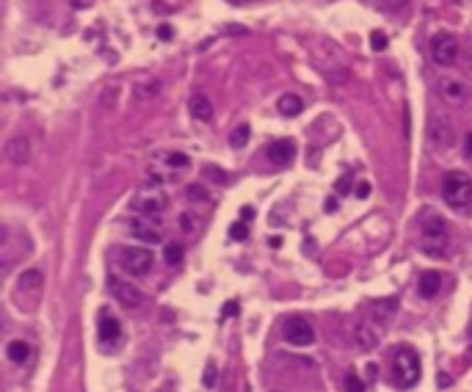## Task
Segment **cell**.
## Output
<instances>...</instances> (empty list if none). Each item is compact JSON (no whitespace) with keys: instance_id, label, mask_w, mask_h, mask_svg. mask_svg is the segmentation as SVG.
<instances>
[{"instance_id":"1","label":"cell","mask_w":472,"mask_h":392,"mask_svg":"<svg viewBox=\"0 0 472 392\" xmlns=\"http://www.w3.org/2000/svg\"><path fill=\"white\" fill-rule=\"evenodd\" d=\"M447 243H450V230H447V221L439 219V216H428L420 227V246L428 257H444L447 252Z\"/></svg>"},{"instance_id":"2","label":"cell","mask_w":472,"mask_h":392,"mask_svg":"<svg viewBox=\"0 0 472 392\" xmlns=\"http://www.w3.org/2000/svg\"><path fill=\"white\" fill-rule=\"evenodd\" d=\"M442 196H444V202L450 208H455V210L466 208L472 202V179H469V174L450 171L444 177V182H442Z\"/></svg>"},{"instance_id":"3","label":"cell","mask_w":472,"mask_h":392,"mask_svg":"<svg viewBox=\"0 0 472 392\" xmlns=\"http://www.w3.org/2000/svg\"><path fill=\"white\" fill-rule=\"evenodd\" d=\"M392 378L398 386H411L420 378V356L411 348H398L392 353Z\"/></svg>"},{"instance_id":"4","label":"cell","mask_w":472,"mask_h":392,"mask_svg":"<svg viewBox=\"0 0 472 392\" xmlns=\"http://www.w3.org/2000/svg\"><path fill=\"white\" fill-rule=\"evenodd\" d=\"M428 53H431V61H433L436 67H453V64L458 61L461 45H458V39H455L453 34L442 31V34H436V36L431 39Z\"/></svg>"},{"instance_id":"5","label":"cell","mask_w":472,"mask_h":392,"mask_svg":"<svg viewBox=\"0 0 472 392\" xmlns=\"http://www.w3.org/2000/svg\"><path fill=\"white\" fill-rule=\"evenodd\" d=\"M436 94H439L447 105H453V108H461V105L469 100L466 83H464L461 78H455V75H442V78L436 80Z\"/></svg>"},{"instance_id":"6","label":"cell","mask_w":472,"mask_h":392,"mask_svg":"<svg viewBox=\"0 0 472 392\" xmlns=\"http://www.w3.org/2000/svg\"><path fill=\"white\" fill-rule=\"evenodd\" d=\"M428 141L433 149H450L453 141H455V130H453V122L450 116L444 113H433L431 122H428Z\"/></svg>"},{"instance_id":"7","label":"cell","mask_w":472,"mask_h":392,"mask_svg":"<svg viewBox=\"0 0 472 392\" xmlns=\"http://www.w3.org/2000/svg\"><path fill=\"white\" fill-rule=\"evenodd\" d=\"M119 265L125 268V274L130 276H144L149 268H152V252L149 249H138V246H130L119 254Z\"/></svg>"},{"instance_id":"8","label":"cell","mask_w":472,"mask_h":392,"mask_svg":"<svg viewBox=\"0 0 472 392\" xmlns=\"http://www.w3.org/2000/svg\"><path fill=\"white\" fill-rule=\"evenodd\" d=\"M133 210L141 213V216H160L166 210V196L158 188H144V190L136 193Z\"/></svg>"},{"instance_id":"9","label":"cell","mask_w":472,"mask_h":392,"mask_svg":"<svg viewBox=\"0 0 472 392\" xmlns=\"http://www.w3.org/2000/svg\"><path fill=\"white\" fill-rule=\"evenodd\" d=\"M282 331H285V340L290 345H312L315 342V329L307 318H288Z\"/></svg>"},{"instance_id":"10","label":"cell","mask_w":472,"mask_h":392,"mask_svg":"<svg viewBox=\"0 0 472 392\" xmlns=\"http://www.w3.org/2000/svg\"><path fill=\"white\" fill-rule=\"evenodd\" d=\"M97 334H100V342L108 348V345H116L122 340V323L114 318V315H100L97 320Z\"/></svg>"},{"instance_id":"11","label":"cell","mask_w":472,"mask_h":392,"mask_svg":"<svg viewBox=\"0 0 472 392\" xmlns=\"http://www.w3.org/2000/svg\"><path fill=\"white\" fill-rule=\"evenodd\" d=\"M293 157H296V144L293 141H288V138H279V141H274L271 146H268V160L274 163V166H290L293 163Z\"/></svg>"},{"instance_id":"12","label":"cell","mask_w":472,"mask_h":392,"mask_svg":"<svg viewBox=\"0 0 472 392\" xmlns=\"http://www.w3.org/2000/svg\"><path fill=\"white\" fill-rule=\"evenodd\" d=\"M6 157H9V163H14V166H25V163L31 160V144H28V138H23V135L9 138V144H6Z\"/></svg>"},{"instance_id":"13","label":"cell","mask_w":472,"mask_h":392,"mask_svg":"<svg viewBox=\"0 0 472 392\" xmlns=\"http://www.w3.org/2000/svg\"><path fill=\"white\" fill-rule=\"evenodd\" d=\"M354 342H356L359 351H373V348L381 342L378 326H373V323H359L356 331H354Z\"/></svg>"},{"instance_id":"14","label":"cell","mask_w":472,"mask_h":392,"mask_svg":"<svg viewBox=\"0 0 472 392\" xmlns=\"http://www.w3.org/2000/svg\"><path fill=\"white\" fill-rule=\"evenodd\" d=\"M188 111H191V116H193V119H199V122H210V119H213V102H210V100H207V94H202V91L191 94V100H188Z\"/></svg>"},{"instance_id":"15","label":"cell","mask_w":472,"mask_h":392,"mask_svg":"<svg viewBox=\"0 0 472 392\" xmlns=\"http://www.w3.org/2000/svg\"><path fill=\"white\" fill-rule=\"evenodd\" d=\"M130 235L136 241H141V243H160V230L155 224H149V221H141V219L130 224Z\"/></svg>"},{"instance_id":"16","label":"cell","mask_w":472,"mask_h":392,"mask_svg":"<svg viewBox=\"0 0 472 392\" xmlns=\"http://www.w3.org/2000/svg\"><path fill=\"white\" fill-rule=\"evenodd\" d=\"M439 290H442V276L436 271H422L420 279H417V293L422 298H433Z\"/></svg>"},{"instance_id":"17","label":"cell","mask_w":472,"mask_h":392,"mask_svg":"<svg viewBox=\"0 0 472 392\" xmlns=\"http://www.w3.org/2000/svg\"><path fill=\"white\" fill-rule=\"evenodd\" d=\"M111 290H114V296L125 304V307H138L144 298H141V293L133 287V285H125V282H119V279H111Z\"/></svg>"},{"instance_id":"18","label":"cell","mask_w":472,"mask_h":392,"mask_svg":"<svg viewBox=\"0 0 472 392\" xmlns=\"http://www.w3.org/2000/svg\"><path fill=\"white\" fill-rule=\"evenodd\" d=\"M45 285V274L39 271V268H28V271H23L20 276H17V290H39Z\"/></svg>"},{"instance_id":"19","label":"cell","mask_w":472,"mask_h":392,"mask_svg":"<svg viewBox=\"0 0 472 392\" xmlns=\"http://www.w3.org/2000/svg\"><path fill=\"white\" fill-rule=\"evenodd\" d=\"M277 108H279L282 116H299V113L304 111V102H301L299 94H282V97L277 100Z\"/></svg>"},{"instance_id":"20","label":"cell","mask_w":472,"mask_h":392,"mask_svg":"<svg viewBox=\"0 0 472 392\" xmlns=\"http://www.w3.org/2000/svg\"><path fill=\"white\" fill-rule=\"evenodd\" d=\"M6 356H9V362H14V364H25V362L31 359V345L23 342V340H12V342L6 345Z\"/></svg>"},{"instance_id":"21","label":"cell","mask_w":472,"mask_h":392,"mask_svg":"<svg viewBox=\"0 0 472 392\" xmlns=\"http://www.w3.org/2000/svg\"><path fill=\"white\" fill-rule=\"evenodd\" d=\"M249 133H252V127L249 124H238L232 130V135H229V146L232 149H241V146H246V141H249Z\"/></svg>"},{"instance_id":"22","label":"cell","mask_w":472,"mask_h":392,"mask_svg":"<svg viewBox=\"0 0 472 392\" xmlns=\"http://www.w3.org/2000/svg\"><path fill=\"white\" fill-rule=\"evenodd\" d=\"M163 260H166L169 265H177V263L182 260V246H180L177 241L166 243V246H163Z\"/></svg>"},{"instance_id":"23","label":"cell","mask_w":472,"mask_h":392,"mask_svg":"<svg viewBox=\"0 0 472 392\" xmlns=\"http://www.w3.org/2000/svg\"><path fill=\"white\" fill-rule=\"evenodd\" d=\"M163 163L169 166V168H188V155L185 152H169V155H163Z\"/></svg>"},{"instance_id":"24","label":"cell","mask_w":472,"mask_h":392,"mask_svg":"<svg viewBox=\"0 0 472 392\" xmlns=\"http://www.w3.org/2000/svg\"><path fill=\"white\" fill-rule=\"evenodd\" d=\"M188 199H191V202H210V193H207L202 185H191V188H188Z\"/></svg>"},{"instance_id":"25","label":"cell","mask_w":472,"mask_h":392,"mask_svg":"<svg viewBox=\"0 0 472 392\" xmlns=\"http://www.w3.org/2000/svg\"><path fill=\"white\" fill-rule=\"evenodd\" d=\"M387 45H389V42H387L384 31H373V34H370V47H373L376 53H384V50H387Z\"/></svg>"},{"instance_id":"26","label":"cell","mask_w":472,"mask_h":392,"mask_svg":"<svg viewBox=\"0 0 472 392\" xmlns=\"http://www.w3.org/2000/svg\"><path fill=\"white\" fill-rule=\"evenodd\" d=\"M345 392H365L362 378H359V375H354V373H348V375H345Z\"/></svg>"},{"instance_id":"27","label":"cell","mask_w":472,"mask_h":392,"mask_svg":"<svg viewBox=\"0 0 472 392\" xmlns=\"http://www.w3.org/2000/svg\"><path fill=\"white\" fill-rule=\"evenodd\" d=\"M378 3V9H384V12H398V9H403L409 0H376Z\"/></svg>"},{"instance_id":"28","label":"cell","mask_w":472,"mask_h":392,"mask_svg":"<svg viewBox=\"0 0 472 392\" xmlns=\"http://www.w3.org/2000/svg\"><path fill=\"white\" fill-rule=\"evenodd\" d=\"M180 230H182L185 235H191V232L196 230V221H193L191 213H182V216H180Z\"/></svg>"},{"instance_id":"29","label":"cell","mask_w":472,"mask_h":392,"mask_svg":"<svg viewBox=\"0 0 472 392\" xmlns=\"http://www.w3.org/2000/svg\"><path fill=\"white\" fill-rule=\"evenodd\" d=\"M229 235H232L235 241H244V238L249 235V227H246V224H232V230H229Z\"/></svg>"},{"instance_id":"30","label":"cell","mask_w":472,"mask_h":392,"mask_svg":"<svg viewBox=\"0 0 472 392\" xmlns=\"http://www.w3.org/2000/svg\"><path fill=\"white\" fill-rule=\"evenodd\" d=\"M204 386H215V367L213 364L204 370Z\"/></svg>"},{"instance_id":"31","label":"cell","mask_w":472,"mask_h":392,"mask_svg":"<svg viewBox=\"0 0 472 392\" xmlns=\"http://www.w3.org/2000/svg\"><path fill=\"white\" fill-rule=\"evenodd\" d=\"M464 67H466V75L472 78V45H469L466 53H464Z\"/></svg>"},{"instance_id":"32","label":"cell","mask_w":472,"mask_h":392,"mask_svg":"<svg viewBox=\"0 0 472 392\" xmlns=\"http://www.w3.org/2000/svg\"><path fill=\"white\" fill-rule=\"evenodd\" d=\"M464 155H466V157H472V133H466V135H464Z\"/></svg>"},{"instance_id":"33","label":"cell","mask_w":472,"mask_h":392,"mask_svg":"<svg viewBox=\"0 0 472 392\" xmlns=\"http://www.w3.org/2000/svg\"><path fill=\"white\" fill-rule=\"evenodd\" d=\"M235 309H238V304H235V301H229V304L224 307V318H232V315H235Z\"/></svg>"},{"instance_id":"34","label":"cell","mask_w":472,"mask_h":392,"mask_svg":"<svg viewBox=\"0 0 472 392\" xmlns=\"http://www.w3.org/2000/svg\"><path fill=\"white\" fill-rule=\"evenodd\" d=\"M158 36H160V39H171V28H169V25H160Z\"/></svg>"},{"instance_id":"35","label":"cell","mask_w":472,"mask_h":392,"mask_svg":"<svg viewBox=\"0 0 472 392\" xmlns=\"http://www.w3.org/2000/svg\"><path fill=\"white\" fill-rule=\"evenodd\" d=\"M348 188H351V182H348V177H343V179L337 182V190H340V193H345Z\"/></svg>"},{"instance_id":"36","label":"cell","mask_w":472,"mask_h":392,"mask_svg":"<svg viewBox=\"0 0 472 392\" xmlns=\"http://www.w3.org/2000/svg\"><path fill=\"white\" fill-rule=\"evenodd\" d=\"M326 210L334 213V210H337V199H326Z\"/></svg>"},{"instance_id":"37","label":"cell","mask_w":472,"mask_h":392,"mask_svg":"<svg viewBox=\"0 0 472 392\" xmlns=\"http://www.w3.org/2000/svg\"><path fill=\"white\" fill-rule=\"evenodd\" d=\"M241 216H244V219H252V216H255V210H252V208H244V210H241Z\"/></svg>"}]
</instances>
